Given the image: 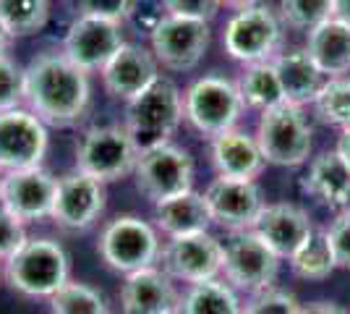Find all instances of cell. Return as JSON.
<instances>
[{
	"mask_svg": "<svg viewBox=\"0 0 350 314\" xmlns=\"http://www.w3.org/2000/svg\"><path fill=\"white\" fill-rule=\"evenodd\" d=\"M5 283L21 296L50 299L58 288L71 280V257L55 239H27L5 265Z\"/></svg>",
	"mask_w": 350,
	"mask_h": 314,
	"instance_id": "obj_2",
	"label": "cell"
},
{
	"mask_svg": "<svg viewBox=\"0 0 350 314\" xmlns=\"http://www.w3.org/2000/svg\"><path fill=\"white\" fill-rule=\"evenodd\" d=\"M256 142L267 165L280 168H298L306 165L314 150V129L308 123L304 107L280 105L259 116L256 123Z\"/></svg>",
	"mask_w": 350,
	"mask_h": 314,
	"instance_id": "obj_7",
	"label": "cell"
},
{
	"mask_svg": "<svg viewBox=\"0 0 350 314\" xmlns=\"http://www.w3.org/2000/svg\"><path fill=\"white\" fill-rule=\"evenodd\" d=\"M285 24L275 8L267 3L251 0L246 5L235 8L222 29V47L233 60L251 66L267 63L282 53Z\"/></svg>",
	"mask_w": 350,
	"mask_h": 314,
	"instance_id": "obj_3",
	"label": "cell"
},
{
	"mask_svg": "<svg viewBox=\"0 0 350 314\" xmlns=\"http://www.w3.org/2000/svg\"><path fill=\"white\" fill-rule=\"evenodd\" d=\"M175 314H243V304L233 285H228L222 278H215L186 285L180 291Z\"/></svg>",
	"mask_w": 350,
	"mask_h": 314,
	"instance_id": "obj_26",
	"label": "cell"
},
{
	"mask_svg": "<svg viewBox=\"0 0 350 314\" xmlns=\"http://www.w3.org/2000/svg\"><path fill=\"white\" fill-rule=\"evenodd\" d=\"M139 163V147L126 126L103 123L87 129L76 144V168L103 183L133 176Z\"/></svg>",
	"mask_w": 350,
	"mask_h": 314,
	"instance_id": "obj_8",
	"label": "cell"
},
{
	"mask_svg": "<svg viewBox=\"0 0 350 314\" xmlns=\"http://www.w3.org/2000/svg\"><path fill=\"white\" fill-rule=\"evenodd\" d=\"M5 280V270H3V262H0V283Z\"/></svg>",
	"mask_w": 350,
	"mask_h": 314,
	"instance_id": "obj_44",
	"label": "cell"
},
{
	"mask_svg": "<svg viewBox=\"0 0 350 314\" xmlns=\"http://www.w3.org/2000/svg\"><path fill=\"white\" fill-rule=\"evenodd\" d=\"M160 71L162 66L149 47L126 42L100 71V76H103L105 90L113 97L131 103L133 97H139L146 87H152L160 79Z\"/></svg>",
	"mask_w": 350,
	"mask_h": 314,
	"instance_id": "obj_19",
	"label": "cell"
},
{
	"mask_svg": "<svg viewBox=\"0 0 350 314\" xmlns=\"http://www.w3.org/2000/svg\"><path fill=\"white\" fill-rule=\"evenodd\" d=\"M335 152L342 157V163L350 168V129H348V131H340V139H337V144H335Z\"/></svg>",
	"mask_w": 350,
	"mask_h": 314,
	"instance_id": "obj_40",
	"label": "cell"
},
{
	"mask_svg": "<svg viewBox=\"0 0 350 314\" xmlns=\"http://www.w3.org/2000/svg\"><path fill=\"white\" fill-rule=\"evenodd\" d=\"M317 118L327 126H335L340 131L350 129V74L335 76L324 84L317 103L311 105Z\"/></svg>",
	"mask_w": 350,
	"mask_h": 314,
	"instance_id": "obj_30",
	"label": "cell"
},
{
	"mask_svg": "<svg viewBox=\"0 0 350 314\" xmlns=\"http://www.w3.org/2000/svg\"><path fill=\"white\" fill-rule=\"evenodd\" d=\"M27 105V71L11 55H0V113Z\"/></svg>",
	"mask_w": 350,
	"mask_h": 314,
	"instance_id": "obj_33",
	"label": "cell"
},
{
	"mask_svg": "<svg viewBox=\"0 0 350 314\" xmlns=\"http://www.w3.org/2000/svg\"><path fill=\"white\" fill-rule=\"evenodd\" d=\"M246 110V103L238 92V84L225 76H202L183 92V116L206 139L225 134L238 126Z\"/></svg>",
	"mask_w": 350,
	"mask_h": 314,
	"instance_id": "obj_6",
	"label": "cell"
},
{
	"mask_svg": "<svg viewBox=\"0 0 350 314\" xmlns=\"http://www.w3.org/2000/svg\"><path fill=\"white\" fill-rule=\"evenodd\" d=\"M50 147L47 123L37 118L29 107L0 113V170H24L42 165Z\"/></svg>",
	"mask_w": 350,
	"mask_h": 314,
	"instance_id": "obj_14",
	"label": "cell"
},
{
	"mask_svg": "<svg viewBox=\"0 0 350 314\" xmlns=\"http://www.w3.org/2000/svg\"><path fill=\"white\" fill-rule=\"evenodd\" d=\"M180 291L160 267H144L126 275L120 285V314H175Z\"/></svg>",
	"mask_w": 350,
	"mask_h": 314,
	"instance_id": "obj_20",
	"label": "cell"
},
{
	"mask_svg": "<svg viewBox=\"0 0 350 314\" xmlns=\"http://www.w3.org/2000/svg\"><path fill=\"white\" fill-rule=\"evenodd\" d=\"M272 63L280 76V84H282L285 103L295 105V107H306V105L317 103L319 92L329 81V76L317 66V60L308 55L306 47L282 50Z\"/></svg>",
	"mask_w": 350,
	"mask_h": 314,
	"instance_id": "obj_22",
	"label": "cell"
},
{
	"mask_svg": "<svg viewBox=\"0 0 350 314\" xmlns=\"http://www.w3.org/2000/svg\"><path fill=\"white\" fill-rule=\"evenodd\" d=\"M332 3L335 0H280L278 14L285 27L308 34L321 21L332 18Z\"/></svg>",
	"mask_w": 350,
	"mask_h": 314,
	"instance_id": "obj_32",
	"label": "cell"
},
{
	"mask_svg": "<svg viewBox=\"0 0 350 314\" xmlns=\"http://www.w3.org/2000/svg\"><path fill=\"white\" fill-rule=\"evenodd\" d=\"M97 252L110 270L131 275L144 267L160 265L162 239L154 223L142 220L139 215H118L103 225Z\"/></svg>",
	"mask_w": 350,
	"mask_h": 314,
	"instance_id": "obj_5",
	"label": "cell"
},
{
	"mask_svg": "<svg viewBox=\"0 0 350 314\" xmlns=\"http://www.w3.org/2000/svg\"><path fill=\"white\" fill-rule=\"evenodd\" d=\"M243 314H304V304L293 296L291 291H282L278 285L254 293L243 304Z\"/></svg>",
	"mask_w": 350,
	"mask_h": 314,
	"instance_id": "obj_34",
	"label": "cell"
},
{
	"mask_svg": "<svg viewBox=\"0 0 350 314\" xmlns=\"http://www.w3.org/2000/svg\"><path fill=\"white\" fill-rule=\"evenodd\" d=\"M246 3H251V0H219V5H230V8H241Z\"/></svg>",
	"mask_w": 350,
	"mask_h": 314,
	"instance_id": "obj_43",
	"label": "cell"
},
{
	"mask_svg": "<svg viewBox=\"0 0 350 314\" xmlns=\"http://www.w3.org/2000/svg\"><path fill=\"white\" fill-rule=\"evenodd\" d=\"M126 45L123 24L79 14L63 37V53L87 74H97Z\"/></svg>",
	"mask_w": 350,
	"mask_h": 314,
	"instance_id": "obj_15",
	"label": "cell"
},
{
	"mask_svg": "<svg viewBox=\"0 0 350 314\" xmlns=\"http://www.w3.org/2000/svg\"><path fill=\"white\" fill-rule=\"evenodd\" d=\"M209 225H212V215H209L204 194L193 189L154 205V228L165 239L204 233L209 231Z\"/></svg>",
	"mask_w": 350,
	"mask_h": 314,
	"instance_id": "obj_24",
	"label": "cell"
},
{
	"mask_svg": "<svg viewBox=\"0 0 350 314\" xmlns=\"http://www.w3.org/2000/svg\"><path fill=\"white\" fill-rule=\"evenodd\" d=\"M280 262L254 231H235L222 244V280L248 296L278 283Z\"/></svg>",
	"mask_w": 350,
	"mask_h": 314,
	"instance_id": "obj_9",
	"label": "cell"
},
{
	"mask_svg": "<svg viewBox=\"0 0 350 314\" xmlns=\"http://www.w3.org/2000/svg\"><path fill=\"white\" fill-rule=\"evenodd\" d=\"M293 275L301 278V280H327L332 272L337 270L335 254H332V246L327 239V231L324 228H314V233L308 236V241L288 259Z\"/></svg>",
	"mask_w": 350,
	"mask_h": 314,
	"instance_id": "obj_28",
	"label": "cell"
},
{
	"mask_svg": "<svg viewBox=\"0 0 350 314\" xmlns=\"http://www.w3.org/2000/svg\"><path fill=\"white\" fill-rule=\"evenodd\" d=\"M304 314H348L335 301H314V304H304Z\"/></svg>",
	"mask_w": 350,
	"mask_h": 314,
	"instance_id": "obj_39",
	"label": "cell"
},
{
	"mask_svg": "<svg viewBox=\"0 0 350 314\" xmlns=\"http://www.w3.org/2000/svg\"><path fill=\"white\" fill-rule=\"evenodd\" d=\"M332 18L350 27V0H335L332 3Z\"/></svg>",
	"mask_w": 350,
	"mask_h": 314,
	"instance_id": "obj_41",
	"label": "cell"
},
{
	"mask_svg": "<svg viewBox=\"0 0 350 314\" xmlns=\"http://www.w3.org/2000/svg\"><path fill=\"white\" fill-rule=\"evenodd\" d=\"M27 107L47 126H73L87 116L92 103V74L79 68L63 50L40 53L24 66Z\"/></svg>",
	"mask_w": 350,
	"mask_h": 314,
	"instance_id": "obj_1",
	"label": "cell"
},
{
	"mask_svg": "<svg viewBox=\"0 0 350 314\" xmlns=\"http://www.w3.org/2000/svg\"><path fill=\"white\" fill-rule=\"evenodd\" d=\"M50 312L53 314H113L105 296L89 283L68 280L50 296Z\"/></svg>",
	"mask_w": 350,
	"mask_h": 314,
	"instance_id": "obj_31",
	"label": "cell"
},
{
	"mask_svg": "<svg viewBox=\"0 0 350 314\" xmlns=\"http://www.w3.org/2000/svg\"><path fill=\"white\" fill-rule=\"evenodd\" d=\"M105 205H107V192L103 181L73 168L71 173L58 179L50 220L63 231L81 233L103 218Z\"/></svg>",
	"mask_w": 350,
	"mask_h": 314,
	"instance_id": "obj_13",
	"label": "cell"
},
{
	"mask_svg": "<svg viewBox=\"0 0 350 314\" xmlns=\"http://www.w3.org/2000/svg\"><path fill=\"white\" fill-rule=\"evenodd\" d=\"M16 37L8 31V27L3 24V18H0V55H8V47H11V42H14Z\"/></svg>",
	"mask_w": 350,
	"mask_h": 314,
	"instance_id": "obj_42",
	"label": "cell"
},
{
	"mask_svg": "<svg viewBox=\"0 0 350 314\" xmlns=\"http://www.w3.org/2000/svg\"><path fill=\"white\" fill-rule=\"evenodd\" d=\"M27 223H21L14 212L0 205V262L5 265L27 244Z\"/></svg>",
	"mask_w": 350,
	"mask_h": 314,
	"instance_id": "obj_35",
	"label": "cell"
},
{
	"mask_svg": "<svg viewBox=\"0 0 350 314\" xmlns=\"http://www.w3.org/2000/svg\"><path fill=\"white\" fill-rule=\"evenodd\" d=\"M222 8L219 0H162V14L191 18V21H212Z\"/></svg>",
	"mask_w": 350,
	"mask_h": 314,
	"instance_id": "obj_38",
	"label": "cell"
},
{
	"mask_svg": "<svg viewBox=\"0 0 350 314\" xmlns=\"http://www.w3.org/2000/svg\"><path fill=\"white\" fill-rule=\"evenodd\" d=\"M0 189H3V170H0Z\"/></svg>",
	"mask_w": 350,
	"mask_h": 314,
	"instance_id": "obj_45",
	"label": "cell"
},
{
	"mask_svg": "<svg viewBox=\"0 0 350 314\" xmlns=\"http://www.w3.org/2000/svg\"><path fill=\"white\" fill-rule=\"evenodd\" d=\"M209 157H212V168L219 179L256 181L267 165L256 136L238 126L209 139Z\"/></svg>",
	"mask_w": 350,
	"mask_h": 314,
	"instance_id": "obj_21",
	"label": "cell"
},
{
	"mask_svg": "<svg viewBox=\"0 0 350 314\" xmlns=\"http://www.w3.org/2000/svg\"><path fill=\"white\" fill-rule=\"evenodd\" d=\"M76 3H79V14L116 24H123L136 11V0H76Z\"/></svg>",
	"mask_w": 350,
	"mask_h": 314,
	"instance_id": "obj_37",
	"label": "cell"
},
{
	"mask_svg": "<svg viewBox=\"0 0 350 314\" xmlns=\"http://www.w3.org/2000/svg\"><path fill=\"white\" fill-rule=\"evenodd\" d=\"M324 231H327L337 267L350 270V209L335 212V218L329 220V225Z\"/></svg>",
	"mask_w": 350,
	"mask_h": 314,
	"instance_id": "obj_36",
	"label": "cell"
},
{
	"mask_svg": "<svg viewBox=\"0 0 350 314\" xmlns=\"http://www.w3.org/2000/svg\"><path fill=\"white\" fill-rule=\"evenodd\" d=\"M202 194L206 199L212 223L222 225L230 233L251 231L267 205L262 186L256 181H235L217 176L215 181H209V186Z\"/></svg>",
	"mask_w": 350,
	"mask_h": 314,
	"instance_id": "obj_17",
	"label": "cell"
},
{
	"mask_svg": "<svg viewBox=\"0 0 350 314\" xmlns=\"http://www.w3.org/2000/svg\"><path fill=\"white\" fill-rule=\"evenodd\" d=\"M186 120L183 116V92L167 76H160L139 97L126 103V129L133 136L139 152L170 142V136Z\"/></svg>",
	"mask_w": 350,
	"mask_h": 314,
	"instance_id": "obj_4",
	"label": "cell"
},
{
	"mask_svg": "<svg viewBox=\"0 0 350 314\" xmlns=\"http://www.w3.org/2000/svg\"><path fill=\"white\" fill-rule=\"evenodd\" d=\"M0 18L14 37L37 34L50 18V0H0Z\"/></svg>",
	"mask_w": 350,
	"mask_h": 314,
	"instance_id": "obj_29",
	"label": "cell"
},
{
	"mask_svg": "<svg viewBox=\"0 0 350 314\" xmlns=\"http://www.w3.org/2000/svg\"><path fill=\"white\" fill-rule=\"evenodd\" d=\"M212 42V31L206 21H191V18H178V16L160 14V18L149 29V50L162 68L183 74L193 71Z\"/></svg>",
	"mask_w": 350,
	"mask_h": 314,
	"instance_id": "obj_10",
	"label": "cell"
},
{
	"mask_svg": "<svg viewBox=\"0 0 350 314\" xmlns=\"http://www.w3.org/2000/svg\"><path fill=\"white\" fill-rule=\"evenodd\" d=\"M193 160L189 150L178 147L173 142H165L157 147L139 152V163H136V186L139 192L157 205L162 199H170L183 192L193 189Z\"/></svg>",
	"mask_w": 350,
	"mask_h": 314,
	"instance_id": "obj_11",
	"label": "cell"
},
{
	"mask_svg": "<svg viewBox=\"0 0 350 314\" xmlns=\"http://www.w3.org/2000/svg\"><path fill=\"white\" fill-rule=\"evenodd\" d=\"M55 189H58V179L44 165L11 170V173H3L0 205L8 212H14L21 223L50 220Z\"/></svg>",
	"mask_w": 350,
	"mask_h": 314,
	"instance_id": "obj_16",
	"label": "cell"
},
{
	"mask_svg": "<svg viewBox=\"0 0 350 314\" xmlns=\"http://www.w3.org/2000/svg\"><path fill=\"white\" fill-rule=\"evenodd\" d=\"M251 231L280 259H291L314 233V223H311V215L301 205L275 202V205H264L262 215L256 218Z\"/></svg>",
	"mask_w": 350,
	"mask_h": 314,
	"instance_id": "obj_18",
	"label": "cell"
},
{
	"mask_svg": "<svg viewBox=\"0 0 350 314\" xmlns=\"http://www.w3.org/2000/svg\"><path fill=\"white\" fill-rule=\"evenodd\" d=\"M308 55L317 60L324 74L329 79L335 76L350 74V27L337 21V18H327L319 27L308 31L306 42Z\"/></svg>",
	"mask_w": 350,
	"mask_h": 314,
	"instance_id": "obj_25",
	"label": "cell"
},
{
	"mask_svg": "<svg viewBox=\"0 0 350 314\" xmlns=\"http://www.w3.org/2000/svg\"><path fill=\"white\" fill-rule=\"evenodd\" d=\"M235 84H238V92H241L246 107L256 110L259 116L267 113V110H272V107L285 105L282 84H280V76L275 71V63L272 60L246 66Z\"/></svg>",
	"mask_w": 350,
	"mask_h": 314,
	"instance_id": "obj_27",
	"label": "cell"
},
{
	"mask_svg": "<svg viewBox=\"0 0 350 314\" xmlns=\"http://www.w3.org/2000/svg\"><path fill=\"white\" fill-rule=\"evenodd\" d=\"M160 267L175 283L186 285L222 278V241L209 231L167 239L162 244Z\"/></svg>",
	"mask_w": 350,
	"mask_h": 314,
	"instance_id": "obj_12",
	"label": "cell"
},
{
	"mask_svg": "<svg viewBox=\"0 0 350 314\" xmlns=\"http://www.w3.org/2000/svg\"><path fill=\"white\" fill-rule=\"evenodd\" d=\"M304 192L332 212L350 209V168L335 150L321 152L308 163Z\"/></svg>",
	"mask_w": 350,
	"mask_h": 314,
	"instance_id": "obj_23",
	"label": "cell"
}]
</instances>
